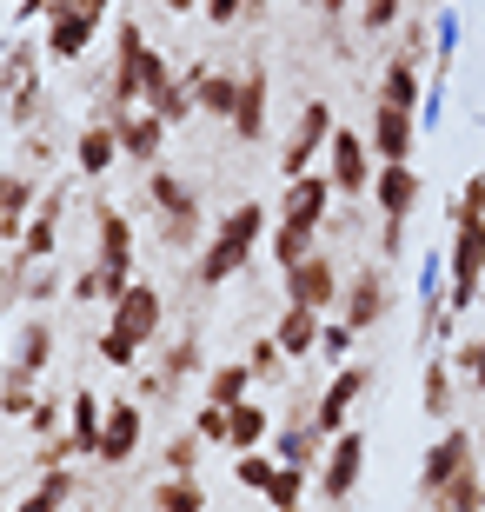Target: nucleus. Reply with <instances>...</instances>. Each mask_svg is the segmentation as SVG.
Returning <instances> with one entry per match:
<instances>
[{
	"mask_svg": "<svg viewBox=\"0 0 485 512\" xmlns=\"http://www.w3.org/2000/svg\"><path fill=\"white\" fill-rule=\"evenodd\" d=\"M386 306H392V280H386V266H359L353 280L339 286V320L353 326V333H373V326L386 320Z\"/></svg>",
	"mask_w": 485,
	"mask_h": 512,
	"instance_id": "423d86ee",
	"label": "nucleus"
},
{
	"mask_svg": "<svg viewBox=\"0 0 485 512\" xmlns=\"http://www.w3.org/2000/svg\"><path fill=\"white\" fill-rule=\"evenodd\" d=\"M60 207H67V193H47V200H40V213L34 220H27V233H20V260H54V247H60Z\"/></svg>",
	"mask_w": 485,
	"mask_h": 512,
	"instance_id": "4be33fe9",
	"label": "nucleus"
},
{
	"mask_svg": "<svg viewBox=\"0 0 485 512\" xmlns=\"http://www.w3.org/2000/svg\"><path fill=\"white\" fill-rule=\"evenodd\" d=\"M273 340H280V353L299 366L306 353H319V313H313V306H293V300H286L280 326H273Z\"/></svg>",
	"mask_w": 485,
	"mask_h": 512,
	"instance_id": "b1692460",
	"label": "nucleus"
},
{
	"mask_svg": "<svg viewBox=\"0 0 485 512\" xmlns=\"http://www.w3.org/2000/svg\"><path fill=\"white\" fill-rule=\"evenodd\" d=\"M27 426H34V433H54V426H60V406H47V399H40V406H34V419H27Z\"/></svg>",
	"mask_w": 485,
	"mask_h": 512,
	"instance_id": "6e6d98bb",
	"label": "nucleus"
},
{
	"mask_svg": "<svg viewBox=\"0 0 485 512\" xmlns=\"http://www.w3.org/2000/svg\"><path fill=\"white\" fill-rule=\"evenodd\" d=\"M466 466H472V433H466V426H446V433L426 446V459H419V493L439 499Z\"/></svg>",
	"mask_w": 485,
	"mask_h": 512,
	"instance_id": "6e6552de",
	"label": "nucleus"
},
{
	"mask_svg": "<svg viewBox=\"0 0 485 512\" xmlns=\"http://www.w3.org/2000/svg\"><path fill=\"white\" fill-rule=\"evenodd\" d=\"M266 433H273L266 406H253V399L226 406V446H240V453H260V446H266Z\"/></svg>",
	"mask_w": 485,
	"mask_h": 512,
	"instance_id": "c85d7f7f",
	"label": "nucleus"
},
{
	"mask_svg": "<svg viewBox=\"0 0 485 512\" xmlns=\"http://www.w3.org/2000/svg\"><path fill=\"white\" fill-rule=\"evenodd\" d=\"M94 353L113 366V373H133V366H140V346H133L127 333H113V326H100V333H94Z\"/></svg>",
	"mask_w": 485,
	"mask_h": 512,
	"instance_id": "79ce46f5",
	"label": "nucleus"
},
{
	"mask_svg": "<svg viewBox=\"0 0 485 512\" xmlns=\"http://www.w3.org/2000/svg\"><path fill=\"white\" fill-rule=\"evenodd\" d=\"M246 366H253V380H280V373H286L293 360H286V353H280V340L266 333V340H253V346H246Z\"/></svg>",
	"mask_w": 485,
	"mask_h": 512,
	"instance_id": "c03bdc74",
	"label": "nucleus"
},
{
	"mask_svg": "<svg viewBox=\"0 0 485 512\" xmlns=\"http://www.w3.org/2000/svg\"><path fill=\"white\" fill-rule=\"evenodd\" d=\"M373 140L353 127H333V140H326V180H333V193H373Z\"/></svg>",
	"mask_w": 485,
	"mask_h": 512,
	"instance_id": "39448f33",
	"label": "nucleus"
},
{
	"mask_svg": "<svg viewBox=\"0 0 485 512\" xmlns=\"http://www.w3.org/2000/svg\"><path fill=\"white\" fill-rule=\"evenodd\" d=\"M140 54H147V34H140V20H120V40H113V87H107V107L113 114H127L140 107Z\"/></svg>",
	"mask_w": 485,
	"mask_h": 512,
	"instance_id": "ddd939ff",
	"label": "nucleus"
},
{
	"mask_svg": "<svg viewBox=\"0 0 485 512\" xmlns=\"http://www.w3.org/2000/svg\"><path fill=\"white\" fill-rule=\"evenodd\" d=\"M113 133H120V160H133V167H160V147H167V120L160 114L127 107V114H113Z\"/></svg>",
	"mask_w": 485,
	"mask_h": 512,
	"instance_id": "dca6fc26",
	"label": "nucleus"
},
{
	"mask_svg": "<svg viewBox=\"0 0 485 512\" xmlns=\"http://www.w3.org/2000/svg\"><path fill=\"white\" fill-rule=\"evenodd\" d=\"M233 133H240V140H260V133H266V67H246V74H240V107H233Z\"/></svg>",
	"mask_w": 485,
	"mask_h": 512,
	"instance_id": "bb28decb",
	"label": "nucleus"
},
{
	"mask_svg": "<svg viewBox=\"0 0 485 512\" xmlns=\"http://www.w3.org/2000/svg\"><path fill=\"white\" fill-rule=\"evenodd\" d=\"M113 160H120V133H113V120H94V127H80V140H74V167L87 173V180H100Z\"/></svg>",
	"mask_w": 485,
	"mask_h": 512,
	"instance_id": "393cba45",
	"label": "nucleus"
},
{
	"mask_svg": "<svg viewBox=\"0 0 485 512\" xmlns=\"http://www.w3.org/2000/svg\"><path fill=\"white\" fill-rule=\"evenodd\" d=\"M193 107L213 120H233V107H240V74H213V67H193Z\"/></svg>",
	"mask_w": 485,
	"mask_h": 512,
	"instance_id": "5701e85b",
	"label": "nucleus"
},
{
	"mask_svg": "<svg viewBox=\"0 0 485 512\" xmlns=\"http://www.w3.org/2000/svg\"><path fill=\"white\" fill-rule=\"evenodd\" d=\"M299 7H313V0H299Z\"/></svg>",
	"mask_w": 485,
	"mask_h": 512,
	"instance_id": "680f3d73",
	"label": "nucleus"
},
{
	"mask_svg": "<svg viewBox=\"0 0 485 512\" xmlns=\"http://www.w3.org/2000/svg\"><path fill=\"white\" fill-rule=\"evenodd\" d=\"M399 14H406V0H359V27L366 34H392Z\"/></svg>",
	"mask_w": 485,
	"mask_h": 512,
	"instance_id": "49530a36",
	"label": "nucleus"
},
{
	"mask_svg": "<svg viewBox=\"0 0 485 512\" xmlns=\"http://www.w3.org/2000/svg\"><path fill=\"white\" fill-rule=\"evenodd\" d=\"M359 473H366V433L359 426H346V433L326 439V459H319V499H333V506H346V499L359 493Z\"/></svg>",
	"mask_w": 485,
	"mask_h": 512,
	"instance_id": "20e7f679",
	"label": "nucleus"
},
{
	"mask_svg": "<svg viewBox=\"0 0 485 512\" xmlns=\"http://www.w3.org/2000/svg\"><path fill=\"white\" fill-rule=\"evenodd\" d=\"M47 366H54V326H47V320H27V326H20V340H14V360H0L7 393H34Z\"/></svg>",
	"mask_w": 485,
	"mask_h": 512,
	"instance_id": "0eeeda50",
	"label": "nucleus"
},
{
	"mask_svg": "<svg viewBox=\"0 0 485 512\" xmlns=\"http://www.w3.org/2000/svg\"><path fill=\"white\" fill-rule=\"evenodd\" d=\"M373 160L379 167H406L412 147H419V114H406V107H373Z\"/></svg>",
	"mask_w": 485,
	"mask_h": 512,
	"instance_id": "4468645a",
	"label": "nucleus"
},
{
	"mask_svg": "<svg viewBox=\"0 0 485 512\" xmlns=\"http://www.w3.org/2000/svg\"><path fill=\"white\" fill-rule=\"evenodd\" d=\"M306 486H313V466H280L273 486H266V499H273V512H299L306 506Z\"/></svg>",
	"mask_w": 485,
	"mask_h": 512,
	"instance_id": "58836bf2",
	"label": "nucleus"
},
{
	"mask_svg": "<svg viewBox=\"0 0 485 512\" xmlns=\"http://www.w3.org/2000/svg\"><path fill=\"white\" fill-rule=\"evenodd\" d=\"M153 512H206V493L193 473H167L153 486Z\"/></svg>",
	"mask_w": 485,
	"mask_h": 512,
	"instance_id": "2f4dec72",
	"label": "nucleus"
},
{
	"mask_svg": "<svg viewBox=\"0 0 485 512\" xmlns=\"http://www.w3.org/2000/svg\"><path fill=\"white\" fill-rule=\"evenodd\" d=\"M34 406H40L34 393H0V413H7V419H20V413H34Z\"/></svg>",
	"mask_w": 485,
	"mask_h": 512,
	"instance_id": "5fc2aeb1",
	"label": "nucleus"
},
{
	"mask_svg": "<svg viewBox=\"0 0 485 512\" xmlns=\"http://www.w3.org/2000/svg\"><path fill=\"white\" fill-rule=\"evenodd\" d=\"M446 220H452V227H466V220H485V173H472L466 187L452 193V207H446Z\"/></svg>",
	"mask_w": 485,
	"mask_h": 512,
	"instance_id": "37998d69",
	"label": "nucleus"
},
{
	"mask_svg": "<svg viewBox=\"0 0 485 512\" xmlns=\"http://www.w3.org/2000/svg\"><path fill=\"white\" fill-rule=\"evenodd\" d=\"M313 233H319V227H299V220H280V227H273V266L286 273V266H299L306 253H319V247H313Z\"/></svg>",
	"mask_w": 485,
	"mask_h": 512,
	"instance_id": "4c0bfd02",
	"label": "nucleus"
},
{
	"mask_svg": "<svg viewBox=\"0 0 485 512\" xmlns=\"http://www.w3.org/2000/svg\"><path fill=\"white\" fill-rule=\"evenodd\" d=\"M426 419H452V360H432L426 366Z\"/></svg>",
	"mask_w": 485,
	"mask_h": 512,
	"instance_id": "a19ab883",
	"label": "nucleus"
},
{
	"mask_svg": "<svg viewBox=\"0 0 485 512\" xmlns=\"http://www.w3.org/2000/svg\"><path fill=\"white\" fill-rule=\"evenodd\" d=\"M353 340H359V333H353V326H346V320L319 326V353H326V360H346V353H353Z\"/></svg>",
	"mask_w": 485,
	"mask_h": 512,
	"instance_id": "8fccbe9b",
	"label": "nucleus"
},
{
	"mask_svg": "<svg viewBox=\"0 0 485 512\" xmlns=\"http://www.w3.org/2000/svg\"><path fill=\"white\" fill-rule=\"evenodd\" d=\"M187 373H206L200 366V333H180V340L167 346V360H160V373L147 380V393H173V380H187Z\"/></svg>",
	"mask_w": 485,
	"mask_h": 512,
	"instance_id": "c756f323",
	"label": "nucleus"
},
{
	"mask_svg": "<svg viewBox=\"0 0 485 512\" xmlns=\"http://www.w3.org/2000/svg\"><path fill=\"white\" fill-rule=\"evenodd\" d=\"M187 7H200V0H167V14H187Z\"/></svg>",
	"mask_w": 485,
	"mask_h": 512,
	"instance_id": "bf43d9fd",
	"label": "nucleus"
},
{
	"mask_svg": "<svg viewBox=\"0 0 485 512\" xmlns=\"http://www.w3.org/2000/svg\"><path fill=\"white\" fill-rule=\"evenodd\" d=\"M140 426H147V413H140V399H113L107 419H100V466H127L133 453H140Z\"/></svg>",
	"mask_w": 485,
	"mask_h": 512,
	"instance_id": "2eb2a0df",
	"label": "nucleus"
},
{
	"mask_svg": "<svg viewBox=\"0 0 485 512\" xmlns=\"http://www.w3.org/2000/svg\"><path fill=\"white\" fill-rule=\"evenodd\" d=\"M7 180H14V173H7V167H0V193H7Z\"/></svg>",
	"mask_w": 485,
	"mask_h": 512,
	"instance_id": "052dcab7",
	"label": "nucleus"
},
{
	"mask_svg": "<svg viewBox=\"0 0 485 512\" xmlns=\"http://www.w3.org/2000/svg\"><path fill=\"white\" fill-rule=\"evenodd\" d=\"M452 373H466V386H479V393H485V333L452 353Z\"/></svg>",
	"mask_w": 485,
	"mask_h": 512,
	"instance_id": "09e8293b",
	"label": "nucleus"
},
{
	"mask_svg": "<svg viewBox=\"0 0 485 512\" xmlns=\"http://www.w3.org/2000/svg\"><path fill=\"white\" fill-rule=\"evenodd\" d=\"M326 207H333V180H326V173H299V180H286L280 220H299V227H326Z\"/></svg>",
	"mask_w": 485,
	"mask_h": 512,
	"instance_id": "6ab92c4d",
	"label": "nucleus"
},
{
	"mask_svg": "<svg viewBox=\"0 0 485 512\" xmlns=\"http://www.w3.org/2000/svg\"><path fill=\"white\" fill-rule=\"evenodd\" d=\"M432 512H485V479H479V466H466V473L452 479L446 493L432 499Z\"/></svg>",
	"mask_w": 485,
	"mask_h": 512,
	"instance_id": "c9c22d12",
	"label": "nucleus"
},
{
	"mask_svg": "<svg viewBox=\"0 0 485 512\" xmlns=\"http://www.w3.org/2000/svg\"><path fill=\"white\" fill-rule=\"evenodd\" d=\"M100 34V14H80V7H47V54L54 60H87Z\"/></svg>",
	"mask_w": 485,
	"mask_h": 512,
	"instance_id": "a211bd4d",
	"label": "nucleus"
},
{
	"mask_svg": "<svg viewBox=\"0 0 485 512\" xmlns=\"http://www.w3.org/2000/svg\"><path fill=\"white\" fill-rule=\"evenodd\" d=\"M100 419H107V399H100L94 386H80V393L67 399V446H74L80 459L100 453Z\"/></svg>",
	"mask_w": 485,
	"mask_h": 512,
	"instance_id": "aec40b11",
	"label": "nucleus"
},
{
	"mask_svg": "<svg viewBox=\"0 0 485 512\" xmlns=\"http://www.w3.org/2000/svg\"><path fill=\"white\" fill-rule=\"evenodd\" d=\"M260 240H266V207H260V200L226 207V220L213 227V240H206L200 260H193V286H226L246 260H253V247H260Z\"/></svg>",
	"mask_w": 485,
	"mask_h": 512,
	"instance_id": "f257e3e1",
	"label": "nucleus"
},
{
	"mask_svg": "<svg viewBox=\"0 0 485 512\" xmlns=\"http://www.w3.org/2000/svg\"><path fill=\"white\" fill-rule=\"evenodd\" d=\"M366 386H373V373H366V366H339L333 386L313 399V433L319 439L346 433V419H353V406H359V393H366Z\"/></svg>",
	"mask_w": 485,
	"mask_h": 512,
	"instance_id": "f8f14e48",
	"label": "nucleus"
},
{
	"mask_svg": "<svg viewBox=\"0 0 485 512\" xmlns=\"http://www.w3.org/2000/svg\"><path fill=\"white\" fill-rule=\"evenodd\" d=\"M485 286V220H466V227H452V247H446V313H472Z\"/></svg>",
	"mask_w": 485,
	"mask_h": 512,
	"instance_id": "7ed1b4c3",
	"label": "nucleus"
},
{
	"mask_svg": "<svg viewBox=\"0 0 485 512\" xmlns=\"http://www.w3.org/2000/svg\"><path fill=\"white\" fill-rule=\"evenodd\" d=\"M27 207H34V180L14 173L7 193H0V240H20V233H27Z\"/></svg>",
	"mask_w": 485,
	"mask_h": 512,
	"instance_id": "473e14b6",
	"label": "nucleus"
},
{
	"mask_svg": "<svg viewBox=\"0 0 485 512\" xmlns=\"http://www.w3.org/2000/svg\"><path fill=\"white\" fill-rule=\"evenodd\" d=\"M452 60H459V7H439V20H432V87L426 94H446Z\"/></svg>",
	"mask_w": 485,
	"mask_h": 512,
	"instance_id": "cd10ccee",
	"label": "nucleus"
},
{
	"mask_svg": "<svg viewBox=\"0 0 485 512\" xmlns=\"http://www.w3.org/2000/svg\"><path fill=\"white\" fill-rule=\"evenodd\" d=\"M313 453H319V433H313V419H293L280 439H273V459L280 466H313Z\"/></svg>",
	"mask_w": 485,
	"mask_h": 512,
	"instance_id": "e433bc0d",
	"label": "nucleus"
},
{
	"mask_svg": "<svg viewBox=\"0 0 485 512\" xmlns=\"http://www.w3.org/2000/svg\"><path fill=\"white\" fill-rule=\"evenodd\" d=\"M313 7H319V14H326V20H339V14H346V7H353V0H313Z\"/></svg>",
	"mask_w": 485,
	"mask_h": 512,
	"instance_id": "13d9d810",
	"label": "nucleus"
},
{
	"mask_svg": "<svg viewBox=\"0 0 485 512\" xmlns=\"http://www.w3.org/2000/svg\"><path fill=\"white\" fill-rule=\"evenodd\" d=\"M200 14L213 20V27H233V20L246 14V0H200Z\"/></svg>",
	"mask_w": 485,
	"mask_h": 512,
	"instance_id": "603ef678",
	"label": "nucleus"
},
{
	"mask_svg": "<svg viewBox=\"0 0 485 512\" xmlns=\"http://www.w3.org/2000/svg\"><path fill=\"white\" fill-rule=\"evenodd\" d=\"M94 233H100V253H94V266H100V273H113V280L127 286V280H133V220H127L120 207H100Z\"/></svg>",
	"mask_w": 485,
	"mask_h": 512,
	"instance_id": "f3484780",
	"label": "nucleus"
},
{
	"mask_svg": "<svg viewBox=\"0 0 485 512\" xmlns=\"http://www.w3.org/2000/svg\"><path fill=\"white\" fill-rule=\"evenodd\" d=\"M246 393H253V366H246V360L213 366V373H206V399H213V406H240Z\"/></svg>",
	"mask_w": 485,
	"mask_h": 512,
	"instance_id": "72a5a7b5",
	"label": "nucleus"
},
{
	"mask_svg": "<svg viewBox=\"0 0 485 512\" xmlns=\"http://www.w3.org/2000/svg\"><path fill=\"white\" fill-rule=\"evenodd\" d=\"M379 107H406V114H419V107H426L419 67H412L406 54H392V60H386V74H379Z\"/></svg>",
	"mask_w": 485,
	"mask_h": 512,
	"instance_id": "a878e982",
	"label": "nucleus"
},
{
	"mask_svg": "<svg viewBox=\"0 0 485 512\" xmlns=\"http://www.w3.org/2000/svg\"><path fill=\"white\" fill-rule=\"evenodd\" d=\"M373 200H379L386 220H412V207H419V173H412V160L406 167H379L373 173Z\"/></svg>",
	"mask_w": 485,
	"mask_h": 512,
	"instance_id": "412c9836",
	"label": "nucleus"
},
{
	"mask_svg": "<svg viewBox=\"0 0 485 512\" xmlns=\"http://www.w3.org/2000/svg\"><path fill=\"white\" fill-rule=\"evenodd\" d=\"M147 207H153V227H160V240H167L173 253H187L193 240H200L206 213H200V187H193L187 173L153 167L147 173Z\"/></svg>",
	"mask_w": 485,
	"mask_h": 512,
	"instance_id": "f03ea898",
	"label": "nucleus"
},
{
	"mask_svg": "<svg viewBox=\"0 0 485 512\" xmlns=\"http://www.w3.org/2000/svg\"><path fill=\"white\" fill-rule=\"evenodd\" d=\"M273 473H280V459H273V453H240V473H233V479H240L246 493H260V499H266Z\"/></svg>",
	"mask_w": 485,
	"mask_h": 512,
	"instance_id": "a18cd8bd",
	"label": "nucleus"
},
{
	"mask_svg": "<svg viewBox=\"0 0 485 512\" xmlns=\"http://www.w3.org/2000/svg\"><path fill=\"white\" fill-rule=\"evenodd\" d=\"M200 433H173L167 439V473H200Z\"/></svg>",
	"mask_w": 485,
	"mask_h": 512,
	"instance_id": "de8ad7c7",
	"label": "nucleus"
},
{
	"mask_svg": "<svg viewBox=\"0 0 485 512\" xmlns=\"http://www.w3.org/2000/svg\"><path fill=\"white\" fill-rule=\"evenodd\" d=\"M193 433H200L206 446H213V439H226V406H213V399H206L200 413H193Z\"/></svg>",
	"mask_w": 485,
	"mask_h": 512,
	"instance_id": "3c124183",
	"label": "nucleus"
},
{
	"mask_svg": "<svg viewBox=\"0 0 485 512\" xmlns=\"http://www.w3.org/2000/svg\"><path fill=\"white\" fill-rule=\"evenodd\" d=\"M339 266H333V253H306L299 266H286V300L293 306H313V313H333L339 306Z\"/></svg>",
	"mask_w": 485,
	"mask_h": 512,
	"instance_id": "9d476101",
	"label": "nucleus"
},
{
	"mask_svg": "<svg viewBox=\"0 0 485 512\" xmlns=\"http://www.w3.org/2000/svg\"><path fill=\"white\" fill-rule=\"evenodd\" d=\"M160 94H173V67H167L160 47H147V54H140V107H153Z\"/></svg>",
	"mask_w": 485,
	"mask_h": 512,
	"instance_id": "ea45409f",
	"label": "nucleus"
},
{
	"mask_svg": "<svg viewBox=\"0 0 485 512\" xmlns=\"http://www.w3.org/2000/svg\"><path fill=\"white\" fill-rule=\"evenodd\" d=\"M399 247H406V220H386V227H379V253L399 260Z\"/></svg>",
	"mask_w": 485,
	"mask_h": 512,
	"instance_id": "864d4df0",
	"label": "nucleus"
},
{
	"mask_svg": "<svg viewBox=\"0 0 485 512\" xmlns=\"http://www.w3.org/2000/svg\"><path fill=\"white\" fill-rule=\"evenodd\" d=\"M54 7H80V14H107L113 0H54Z\"/></svg>",
	"mask_w": 485,
	"mask_h": 512,
	"instance_id": "4d7b16f0",
	"label": "nucleus"
},
{
	"mask_svg": "<svg viewBox=\"0 0 485 512\" xmlns=\"http://www.w3.org/2000/svg\"><path fill=\"white\" fill-rule=\"evenodd\" d=\"M299 512H306V506H299Z\"/></svg>",
	"mask_w": 485,
	"mask_h": 512,
	"instance_id": "e2e57ef3",
	"label": "nucleus"
},
{
	"mask_svg": "<svg viewBox=\"0 0 485 512\" xmlns=\"http://www.w3.org/2000/svg\"><path fill=\"white\" fill-rule=\"evenodd\" d=\"M67 499H74V473H60V466H47V473H40V486H34L27 499H20L14 512H60Z\"/></svg>",
	"mask_w": 485,
	"mask_h": 512,
	"instance_id": "f704fd0d",
	"label": "nucleus"
},
{
	"mask_svg": "<svg viewBox=\"0 0 485 512\" xmlns=\"http://www.w3.org/2000/svg\"><path fill=\"white\" fill-rule=\"evenodd\" d=\"M160 313H167V300H160V286H153V280H133L127 293L113 300L107 326H113V333H127L133 346H147L153 333H160Z\"/></svg>",
	"mask_w": 485,
	"mask_h": 512,
	"instance_id": "9b49d317",
	"label": "nucleus"
},
{
	"mask_svg": "<svg viewBox=\"0 0 485 512\" xmlns=\"http://www.w3.org/2000/svg\"><path fill=\"white\" fill-rule=\"evenodd\" d=\"M326 140H333V107H326V100H306V107H299L293 140H286V153H280V173H286V180L313 173V160L326 153Z\"/></svg>",
	"mask_w": 485,
	"mask_h": 512,
	"instance_id": "1a4fd4ad",
	"label": "nucleus"
},
{
	"mask_svg": "<svg viewBox=\"0 0 485 512\" xmlns=\"http://www.w3.org/2000/svg\"><path fill=\"white\" fill-rule=\"evenodd\" d=\"M40 87V54L34 47H7L0 54V100H20Z\"/></svg>",
	"mask_w": 485,
	"mask_h": 512,
	"instance_id": "7c9ffc66",
	"label": "nucleus"
}]
</instances>
